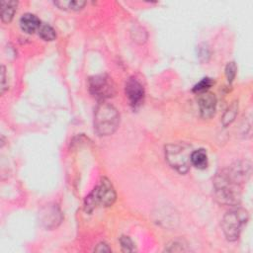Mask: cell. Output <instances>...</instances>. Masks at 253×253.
Masks as SVG:
<instances>
[{
    "instance_id": "1",
    "label": "cell",
    "mask_w": 253,
    "mask_h": 253,
    "mask_svg": "<svg viewBox=\"0 0 253 253\" xmlns=\"http://www.w3.org/2000/svg\"><path fill=\"white\" fill-rule=\"evenodd\" d=\"M249 175V166L237 163L228 169L217 173L213 179L215 199L226 206H236L240 202L241 183Z\"/></svg>"
},
{
    "instance_id": "2",
    "label": "cell",
    "mask_w": 253,
    "mask_h": 253,
    "mask_svg": "<svg viewBox=\"0 0 253 253\" xmlns=\"http://www.w3.org/2000/svg\"><path fill=\"white\" fill-rule=\"evenodd\" d=\"M120 124L117 109L105 101L98 104L94 114V127L99 135L107 136L114 133Z\"/></svg>"
},
{
    "instance_id": "3",
    "label": "cell",
    "mask_w": 253,
    "mask_h": 253,
    "mask_svg": "<svg viewBox=\"0 0 253 253\" xmlns=\"http://www.w3.org/2000/svg\"><path fill=\"white\" fill-rule=\"evenodd\" d=\"M116 198V191L111 181L103 177L91 194L86 197L84 204L85 211L91 212L98 206L110 207L115 203Z\"/></svg>"
},
{
    "instance_id": "4",
    "label": "cell",
    "mask_w": 253,
    "mask_h": 253,
    "mask_svg": "<svg viewBox=\"0 0 253 253\" xmlns=\"http://www.w3.org/2000/svg\"><path fill=\"white\" fill-rule=\"evenodd\" d=\"M192 148L187 143H174L165 146V158L169 165L181 174L188 172L191 165Z\"/></svg>"
},
{
    "instance_id": "5",
    "label": "cell",
    "mask_w": 253,
    "mask_h": 253,
    "mask_svg": "<svg viewBox=\"0 0 253 253\" xmlns=\"http://www.w3.org/2000/svg\"><path fill=\"white\" fill-rule=\"evenodd\" d=\"M247 220L248 212L242 208H235L227 211L224 214L221 222L222 230L226 239L229 241L236 240Z\"/></svg>"
},
{
    "instance_id": "6",
    "label": "cell",
    "mask_w": 253,
    "mask_h": 253,
    "mask_svg": "<svg viewBox=\"0 0 253 253\" xmlns=\"http://www.w3.org/2000/svg\"><path fill=\"white\" fill-rule=\"evenodd\" d=\"M89 90L91 94L98 100L105 101V99L114 96L115 84L108 75L100 74L89 79Z\"/></svg>"
},
{
    "instance_id": "7",
    "label": "cell",
    "mask_w": 253,
    "mask_h": 253,
    "mask_svg": "<svg viewBox=\"0 0 253 253\" xmlns=\"http://www.w3.org/2000/svg\"><path fill=\"white\" fill-rule=\"evenodd\" d=\"M126 95L129 104L135 108L139 106L144 99V88L136 78H129L126 83Z\"/></svg>"
},
{
    "instance_id": "8",
    "label": "cell",
    "mask_w": 253,
    "mask_h": 253,
    "mask_svg": "<svg viewBox=\"0 0 253 253\" xmlns=\"http://www.w3.org/2000/svg\"><path fill=\"white\" fill-rule=\"evenodd\" d=\"M198 95V105L201 116L204 119H211L214 116L216 109V98L214 94L207 91Z\"/></svg>"
},
{
    "instance_id": "9",
    "label": "cell",
    "mask_w": 253,
    "mask_h": 253,
    "mask_svg": "<svg viewBox=\"0 0 253 253\" xmlns=\"http://www.w3.org/2000/svg\"><path fill=\"white\" fill-rule=\"evenodd\" d=\"M41 25L40 19L32 13H26L20 18V27L22 31L27 34H34L39 31Z\"/></svg>"
},
{
    "instance_id": "10",
    "label": "cell",
    "mask_w": 253,
    "mask_h": 253,
    "mask_svg": "<svg viewBox=\"0 0 253 253\" xmlns=\"http://www.w3.org/2000/svg\"><path fill=\"white\" fill-rule=\"evenodd\" d=\"M18 2L14 0H2L0 2V17L3 23H10L17 11Z\"/></svg>"
},
{
    "instance_id": "11",
    "label": "cell",
    "mask_w": 253,
    "mask_h": 253,
    "mask_svg": "<svg viewBox=\"0 0 253 253\" xmlns=\"http://www.w3.org/2000/svg\"><path fill=\"white\" fill-rule=\"evenodd\" d=\"M61 220V213L56 207H49L42 213V223L45 227L50 228L56 226Z\"/></svg>"
},
{
    "instance_id": "12",
    "label": "cell",
    "mask_w": 253,
    "mask_h": 253,
    "mask_svg": "<svg viewBox=\"0 0 253 253\" xmlns=\"http://www.w3.org/2000/svg\"><path fill=\"white\" fill-rule=\"evenodd\" d=\"M191 164L199 169H205L208 166V154L205 149H198L191 153Z\"/></svg>"
},
{
    "instance_id": "13",
    "label": "cell",
    "mask_w": 253,
    "mask_h": 253,
    "mask_svg": "<svg viewBox=\"0 0 253 253\" xmlns=\"http://www.w3.org/2000/svg\"><path fill=\"white\" fill-rule=\"evenodd\" d=\"M53 3L59 9L67 10V11H79L86 4V2L82 1V0H72V1L71 0H69V1L60 0V1H54Z\"/></svg>"
},
{
    "instance_id": "14",
    "label": "cell",
    "mask_w": 253,
    "mask_h": 253,
    "mask_svg": "<svg viewBox=\"0 0 253 253\" xmlns=\"http://www.w3.org/2000/svg\"><path fill=\"white\" fill-rule=\"evenodd\" d=\"M238 112V104L236 102H233L224 112L223 116H222V119H221V123H222V126H227L228 125H230L235 117H236V114Z\"/></svg>"
},
{
    "instance_id": "15",
    "label": "cell",
    "mask_w": 253,
    "mask_h": 253,
    "mask_svg": "<svg viewBox=\"0 0 253 253\" xmlns=\"http://www.w3.org/2000/svg\"><path fill=\"white\" fill-rule=\"evenodd\" d=\"M38 32L39 36L44 41H53L56 37L54 29L47 24H42Z\"/></svg>"
},
{
    "instance_id": "16",
    "label": "cell",
    "mask_w": 253,
    "mask_h": 253,
    "mask_svg": "<svg viewBox=\"0 0 253 253\" xmlns=\"http://www.w3.org/2000/svg\"><path fill=\"white\" fill-rule=\"evenodd\" d=\"M212 84H213V81H212L211 78H209V77L203 78L199 83H197V84L194 86L193 92H195V93H197V94L207 92V91L211 87Z\"/></svg>"
},
{
    "instance_id": "17",
    "label": "cell",
    "mask_w": 253,
    "mask_h": 253,
    "mask_svg": "<svg viewBox=\"0 0 253 253\" xmlns=\"http://www.w3.org/2000/svg\"><path fill=\"white\" fill-rule=\"evenodd\" d=\"M236 71H237V67L235 62H228L225 66V76L226 79L228 81V83H231L236 75Z\"/></svg>"
},
{
    "instance_id": "18",
    "label": "cell",
    "mask_w": 253,
    "mask_h": 253,
    "mask_svg": "<svg viewBox=\"0 0 253 253\" xmlns=\"http://www.w3.org/2000/svg\"><path fill=\"white\" fill-rule=\"evenodd\" d=\"M120 243L122 246V250L124 252H133L134 251V244L128 236H122L120 238Z\"/></svg>"
},
{
    "instance_id": "19",
    "label": "cell",
    "mask_w": 253,
    "mask_h": 253,
    "mask_svg": "<svg viewBox=\"0 0 253 253\" xmlns=\"http://www.w3.org/2000/svg\"><path fill=\"white\" fill-rule=\"evenodd\" d=\"M198 55L200 57L201 60H204V61H207V58L206 57H210V49L209 47L204 43V44H201L199 46V52H198Z\"/></svg>"
},
{
    "instance_id": "20",
    "label": "cell",
    "mask_w": 253,
    "mask_h": 253,
    "mask_svg": "<svg viewBox=\"0 0 253 253\" xmlns=\"http://www.w3.org/2000/svg\"><path fill=\"white\" fill-rule=\"evenodd\" d=\"M7 85H6V73H5V67L2 65L1 66V94H3L5 92V90L7 89Z\"/></svg>"
},
{
    "instance_id": "21",
    "label": "cell",
    "mask_w": 253,
    "mask_h": 253,
    "mask_svg": "<svg viewBox=\"0 0 253 253\" xmlns=\"http://www.w3.org/2000/svg\"><path fill=\"white\" fill-rule=\"evenodd\" d=\"M94 251L96 252H110L111 248L108 246V244H106L105 242H101L99 243L96 248L94 249Z\"/></svg>"
}]
</instances>
